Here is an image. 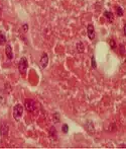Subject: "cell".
<instances>
[{
    "instance_id": "12",
    "label": "cell",
    "mask_w": 126,
    "mask_h": 149,
    "mask_svg": "<svg viewBox=\"0 0 126 149\" xmlns=\"http://www.w3.org/2000/svg\"><path fill=\"white\" fill-rule=\"evenodd\" d=\"M52 119H53V122H55V123H59V120H61V119H59V113H55L53 116H52Z\"/></svg>"
},
{
    "instance_id": "3",
    "label": "cell",
    "mask_w": 126,
    "mask_h": 149,
    "mask_svg": "<svg viewBox=\"0 0 126 149\" xmlns=\"http://www.w3.org/2000/svg\"><path fill=\"white\" fill-rule=\"evenodd\" d=\"M24 108H25V110L27 111V112L32 113V112H34L35 109H37V103H35L34 101H32V100H25V102H24Z\"/></svg>"
},
{
    "instance_id": "2",
    "label": "cell",
    "mask_w": 126,
    "mask_h": 149,
    "mask_svg": "<svg viewBox=\"0 0 126 149\" xmlns=\"http://www.w3.org/2000/svg\"><path fill=\"white\" fill-rule=\"evenodd\" d=\"M27 67H28V62H27V59L25 57H22L19 61V64H18V70L19 72L24 75L26 73V70H27Z\"/></svg>"
},
{
    "instance_id": "9",
    "label": "cell",
    "mask_w": 126,
    "mask_h": 149,
    "mask_svg": "<svg viewBox=\"0 0 126 149\" xmlns=\"http://www.w3.org/2000/svg\"><path fill=\"white\" fill-rule=\"evenodd\" d=\"M50 136L52 137V139H57V137H58V135H57V130H56V128L52 126L51 127V129H50Z\"/></svg>"
},
{
    "instance_id": "17",
    "label": "cell",
    "mask_w": 126,
    "mask_h": 149,
    "mask_svg": "<svg viewBox=\"0 0 126 149\" xmlns=\"http://www.w3.org/2000/svg\"><path fill=\"white\" fill-rule=\"evenodd\" d=\"M120 53H121V55H123V56L125 54V52H124V45H123V44L120 45Z\"/></svg>"
},
{
    "instance_id": "7",
    "label": "cell",
    "mask_w": 126,
    "mask_h": 149,
    "mask_svg": "<svg viewBox=\"0 0 126 149\" xmlns=\"http://www.w3.org/2000/svg\"><path fill=\"white\" fill-rule=\"evenodd\" d=\"M5 54L7 56L8 60H12L13 59V52H12V48L10 45H6L5 48Z\"/></svg>"
},
{
    "instance_id": "14",
    "label": "cell",
    "mask_w": 126,
    "mask_h": 149,
    "mask_svg": "<svg viewBox=\"0 0 126 149\" xmlns=\"http://www.w3.org/2000/svg\"><path fill=\"white\" fill-rule=\"evenodd\" d=\"M116 13L118 16H122L123 15V10L120 6H116Z\"/></svg>"
},
{
    "instance_id": "4",
    "label": "cell",
    "mask_w": 126,
    "mask_h": 149,
    "mask_svg": "<svg viewBox=\"0 0 126 149\" xmlns=\"http://www.w3.org/2000/svg\"><path fill=\"white\" fill-rule=\"evenodd\" d=\"M39 64H40V67L41 68H45L49 64V56L46 53H44L41 55V58H40V61H39Z\"/></svg>"
},
{
    "instance_id": "10",
    "label": "cell",
    "mask_w": 126,
    "mask_h": 149,
    "mask_svg": "<svg viewBox=\"0 0 126 149\" xmlns=\"http://www.w3.org/2000/svg\"><path fill=\"white\" fill-rule=\"evenodd\" d=\"M5 43H6V37L2 31H0V45H4Z\"/></svg>"
},
{
    "instance_id": "15",
    "label": "cell",
    "mask_w": 126,
    "mask_h": 149,
    "mask_svg": "<svg viewBox=\"0 0 126 149\" xmlns=\"http://www.w3.org/2000/svg\"><path fill=\"white\" fill-rule=\"evenodd\" d=\"M62 130H63V132H64V133L67 134L68 131H69V126H68L67 124H64L63 127H62Z\"/></svg>"
},
{
    "instance_id": "11",
    "label": "cell",
    "mask_w": 126,
    "mask_h": 149,
    "mask_svg": "<svg viewBox=\"0 0 126 149\" xmlns=\"http://www.w3.org/2000/svg\"><path fill=\"white\" fill-rule=\"evenodd\" d=\"M84 45H83V43H81V42H79L78 44H77V51L79 52V53H83L84 52Z\"/></svg>"
},
{
    "instance_id": "18",
    "label": "cell",
    "mask_w": 126,
    "mask_h": 149,
    "mask_svg": "<svg viewBox=\"0 0 126 149\" xmlns=\"http://www.w3.org/2000/svg\"><path fill=\"white\" fill-rule=\"evenodd\" d=\"M22 30L24 31V32H26V31H27V30H28V25H27L26 24H23V25H22Z\"/></svg>"
},
{
    "instance_id": "8",
    "label": "cell",
    "mask_w": 126,
    "mask_h": 149,
    "mask_svg": "<svg viewBox=\"0 0 126 149\" xmlns=\"http://www.w3.org/2000/svg\"><path fill=\"white\" fill-rule=\"evenodd\" d=\"M104 16H105L110 23H112L113 19H114V15H113V13H112L111 11H105V12H104Z\"/></svg>"
},
{
    "instance_id": "5",
    "label": "cell",
    "mask_w": 126,
    "mask_h": 149,
    "mask_svg": "<svg viewBox=\"0 0 126 149\" xmlns=\"http://www.w3.org/2000/svg\"><path fill=\"white\" fill-rule=\"evenodd\" d=\"M8 131H9V127L6 123H3L1 127H0V135L2 137H5L8 135Z\"/></svg>"
},
{
    "instance_id": "6",
    "label": "cell",
    "mask_w": 126,
    "mask_h": 149,
    "mask_svg": "<svg viewBox=\"0 0 126 149\" xmlns=\"http://www.w3.org/2000/svg\"><path fill=\"white\" fill-rule=\"evenodd\" d=\"M87 31H88V37H89L90 40L95 39V29H94V25H93V24H88Z\"/></svg>"
},
{
    "instance_id": "1",
    "label": "cell",
    "mask_w": 126,
    "mask_h": 149,
    "mask_svg": "<svg viewBox=\"0 0 126 149\" xmlns=\"http://www.w3.org/2000/svg\"><path fill=\"white\" fill-rule=\"evenodd\" d=\"M22 114H23V107L21 104L17 103L15 104L14 108H13V117L16 121H19L21 117H22Z\"/></svg>"
},
{
    "instance_id": "13",
    "label": "cell",
    "mask_w": 126,
    "mask_h": 149,
    "mask_svg": "<svg viewBox=\"0 0 126 149\" xmlns=\"http://www.w3.org/2000/svg\"><path fill=\"white\" fill-rule=\"evenodd\" d=\"M91 65H92V68H93V69H96L97 68V63L94 56H92V58H91Z\"/></svg>"
},
{
    "instance_id": "16",
    "label": "cell",
    "mask_w": 126,
    "mask_h": 149,
    "mask_svg": "<svg viewBox=\"0 0 126 149\" xmlns=\"http://www.w3.org/2000/svg\"><path fill=\"white\" fill-rule=\"evenodd\" d=\"M109 44H110L112 49H115V48H116V44H115V41H114V40H110V41H109Z\"/></svg>"
}]
</instances>
